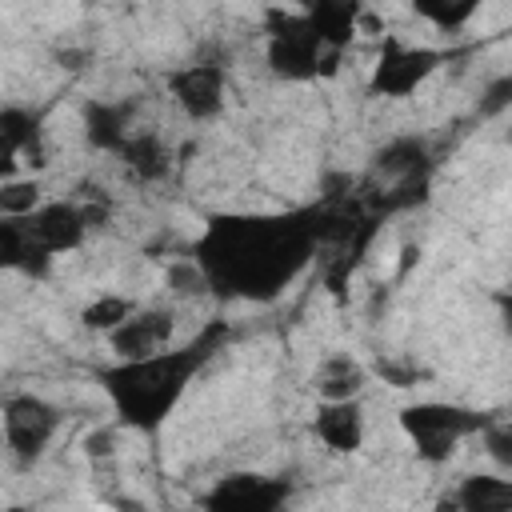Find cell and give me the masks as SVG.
I'll return each mask as SVG.
<instances>
[{
    "label": "cell",
    "instance_id": "5bb4252c",
    "mask_svg": "<svg viewBox=\"0 0 512 512\" xmlns=\"http://www.w3.org/2000/svg\"><path fill=\"white\" fill-rule=\"evenodd\" d=\"M120 156H124V168L136 176V180H164L168 176V168H172V148L156 136V132H132L128 140H124V148H120Z\"/></svg>",
    "mask_w": 512,
    "mask_h": 512
},
{
    "label": "cell",
    "instance_id": "9c48e42d",
    "mask_svg": "<svg viewBox=\"0 0 512 512\" xmlns=\"http://www.w3.org/2000/svg\"><path fill=\"white\" fill-rule=\"evenodd\" d=\"M172 332H176L172 308H136L120 328L108 332V348L116 352V360H144L172 348Z\"/></svg>",
    "mask_w": 512,
    "mask_h": 512
},
{
    "label": "cell",
    "instance_id": "603a6c76",
    "mask_svg": "<svg viewBox=\"0 0 512 512\" xmlns=\"http://www.w3.org/2000/svg\"><path fill=\"white\" fill-rule=\"evenodd\" d=\"M504 432H508V436H512V420H508V424H504Z\"/></svg>",
    "mask_w": 512,
    "mask_h": 512
},
{
    "label": "cell",
    "instance_id": "8992f818",
    "mask_svg": "<svg viewBox=\"0 0 512 512\" xmlns=\"http://www.w3.org/2000/svg\"><path fill=\"white\" fill-rule=\"evenodd\" d=\"M440 60L444 56L436 48H416V44L388 40L380 60L372 64V92L376 96H408L440 68Z\"/></svg>",
    "mask_w": 512,
    "mask_h": 512
},
{
    "label": "cell",
    "instance_id": "ba28073f",
    "mask_svg": "<svg viewBox=\"0 0 512 512\" xmlns=\"http://www.w3.org/2000/svg\"><path fill=\"white\" fill-rule=\"evenodd\" d=\"M16 220H24V228H28L32 244H36L40 252H48V256L80 248V240H84V236H88V228H92L88 212H84L80 204H72V200L40 204L32 216H16Z\"/></svg>",
    "mask_w": 512,
    "mask_h": 512
},
{
    "label": "cell",
    "instance_id": "7402d4cb",
    "mask_svg": "<svg viewBox=\"0 0 512 512\" xmlns=\"http://www.w3.org/2000/svg\"><path fill=\"white\" fill-rule=\"evenodd\" d=\"M500 316H504V328L512 336V296H500Z\"/></svg>",
    "mask_w": 512,
    "mask_h": 512
},
{
    "label": "cell",
    "instance_id": "4fadbf2b",
    "mask_svg": "<svg viewBox=\"0 0 512 512\" xmlns=\"http://www.w3.org/2000/svg\"><path fill=\"white\" fill-rule=\"evenodd\" d=\"M300 12L312 20V28L344 52V44L352 40L356 32V20H360V0H300Z\"/></svg>",
    "mask_w": 512,
    "mask_h": 512
},
{
    "label": "cell",
    "instance_id": "277c9868",
    "mask_svg": "<svg viewBox=\"0 0 512 512\" xmlns=\"http://www.w3.org/2000/svg\"><path fill=\"white\" fill-rule=\"evenodd\" d=\"M268 68L284 80H316L340 60V48H332L304 12L296 16H272L268 20Z\"/></svg>",
    "mask_w": 512,
    "mask_h": 512
},
{
    "label": "cell",
    "instance_id": "7a4b0ae2",
    "mask_svg": "<svg viewBox=\"0 0 512 512\" xmlns=\"http://www.w3.org/2000/svg\"><path fill=\"white\" fill-rule=\"evenodd\" d=\"M208 352H212V344L196 340L184 348H164L144 360H116V368H108L100 380H104L120 420L148 432L172 412V404L184 396V384L208 360Z\"/></svg>",
    "mask_w": 512,
    "mask_h": 512
},
{
    "label": "cell",
    "instance_id": "d6986e66",
    "mask_svg": "<svg viewBox=\"0 0 512 512\" xmlns=\"http://www.w3.org/2000/svg\"><path fill=\"white\" fill-rule=\"evenodd\" d=\"M40 184L32 176L16 180V176H4V188H0V212L4 216H32L40 208Z\"/></svg>",
    "mask_w": 512,
    "mask_h": 512
},
{
    "label": "cell",
    "instance_id": "30bf717a",
    "mask_svg": "<svg viewBox=\"0 0 512 512\" xmlns=\"http://www.w3.org/2000/svg\"><path fill=\"white\" fill-rule=\"evenodd\" d=\"M284 500H288L284 480L240 472V476L216 480L212 492L204 496V508H212V512H276Z\"/></svg>",
    "mask_w": 512,
    "mask_h": 512
},
{
    "label": "cell",
    "instance_id": "5b68a950",
    "mask_svg": "<svg viewBox=\"0 0 512 512\" xmlns=\"http://www.w3.org/2000/svg\"><path fill=\"white\" fill-rule=\"evenodd\" d=\"M60 428V412L40 400V396H8L4 400V444L12 452V460L32 464L44 456V448L52 444Z\"/></svg>",
    "mask_w": 512,
    "mask_h": 512
},
{
    "label": "cell",
    "instance_id": "9a60e30c",
    "mask_svg": "<svg viewBox=\"0 0 512 512\" xmlns=\"http://www.w3.org/2000/svg\"><path fill=\"white\" fill-rule=\"evenodd\" d=\"M456 504L468 512H512V480L504 476H468L456 488Z\"/></svg>",
    "mask_w": 512,
    "mask_h": 512
},
{
    "label": "cell",
    "instance_id": "6da1fadb",
    "mask_svg": "<svg viewBox=\"0 0 512 512\" xmlns=\"http://www.w3.org/2000/svg\"><path fill=\"white\" fill-rule=\"evenodd\" d=\"M308 252V232L292 220H228L212 228L200 264L212 280H228L232 292L264 296L296 272Z\"/></svg>",
    "mask_w": 512,
    "mask_h": 512
},
{
    "label": "cell",
    "instance_id": "ac0fdd59",
    "mask_svg": "<svg viewBox=\"0 0 512 512\" xmlns=\"http://www.w3.org/2000/svg\"><path fill=\"white\" fill-rule=\"evenodd\" d=\"M480 4H484V0H412L416 16H424L428 24H436V28H444V32L468 24V20L480 12Z\"/></svg>",
    "mask_w": 512,
    "mask_h": 512
},
{
    "label": "cell",
    "instance_id": "44dd1931",
    "mask_svg": "<svg viewBox=\"0 0 512 512\" xmlns=\"http://www.w3.org/2000/svg\"><path fill=\"white\" fill-rule=\"evenodd\" d=\"M84 444H88V448H84V452H88V456H92V460H108V456H112V452H116V436H112V432H108V428H100V432H92V436H88V440H84Z\"/></svg>",
    "mask_w": 512,
    "mask_h": 512
},
{
    "label": "cell",
    "instance_id": "3957f363",
    "mask_svg": "<svg viewBox=\"0 0 512 512\" xmlns=\"http://www.w3.org/2000/svg\"><path fill=\"white\" fill-rule=\"evenodd\" d=\"M400 428L404 436L416 444V456L424 464H444L452 460V452L484 428V416L472 412V408H460V404H444V400H420V404H408L400 412Z\"/></svg>",
    "mask_w": 512,
    "mask_h": 512
},
{
    "label": "cell",
    "instance_id": "2e32d148",
    "mask_svg": "<svg viewBox=\"0 0 512 512\" xmlns=\"http://www.w3.org/2000/svg\"><path fill=\"white\" fill-rule=\"evenodd\" d=\"M84 128H88V140L96 148H104V152H120L124 140L132 136L128 120H124V108H112V104H88Z\"/></svg>",
    "mask_w": 512,
    "mask_h": 512
},
{
    "label": "cell",
    "instance_id": "7c38bea8",
    "mask_svg": "<svg viewBox=\"0 0 512 512\" xmlns=\"http://www.w3.org/2000/svg\"><path fill=\"white\" fill-rule=\"evenodd\" d=\"M312 388L320 400H360L368 388V368L352 352H328L312 372Z\"/></svg>",
    "mask_w": 512,
    "mask_h": 512
},
{
    "label": "cell",
    "instance_id": "52a82bcc",
    "mask_svg": "<svg viewBox=\"0 0 512 512\" xmlns=\"http://www.w3.org/2000/svg\"><path fill=\"white\" fill-rule=\"evenodd\" d=\"M168 92L176 100V108L188 120H212L224 108V92H228V76L224 64L200 60V64H184L168 76Z\"/></svg>",
    "mask_w": 512,
    "mask_h": 512
},
{
    "label": "cell",
    "instance_id": "e0dca14e",
    "mask_svg": "<svg viewBox=\"0 0 512 512\" xmlns=\"http://www.w3.org/2000/svg\"><path fill=\"white\" fill-rule=\"evenodd\" d=\"M132 312H136V300H128V296H120V292H100V296L80 312V320H84V328L108 336V332L120 328Z\"/></svg>",
    "mask_w": 512,
    "mask_h": 512
},
{
    "label": "cell",
    "instance_id": "8fae6325",
    "mask_svg": "<svg viewBox=\"0 0 512 512\" xmlns=\"http://www.w3.org/2000/svg\"><path fill=\"white\" fill-rule=\"evenodd\" d=\"M312 432L328 452H356L364 444V408L360 400H320Z\"/></svg>",
    "mask_w": 512,
    "mask_h": 512
},
{
    "label": "cell",
    "instance_id": "ffe728a7",
    "mask_svg": "<svg viewBox=\"0 0 512 512\" xmlns=\"http://www.w3.org/2000/svg\"><path fill=\"white\" fill-rule=\"evenodd\" d=\"M420 156H424V148H420L416 140H392V144L380 152L376 168H380L384 176H412V172L420 168Z\"/></svg>",
    "mask_w": 512,
    "mask_h": 512
}]
</instances>
